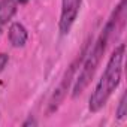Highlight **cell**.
I'll use <instances>...</instances> for the list:
<instances>
[{
	"label": "cell",
	"mask_w": 127,
	"mask_h": 127,
	"mask_svg": "<svg viewBox=\"0 0 127 127\" xmlns=\"http://www.w3.org/2000/svg\"><path fill=\"white\" fill-rule=\"evenodd\" d=\"M126 0H121L120 5L115 8V11L112 12L111 18L108 20L105 29L102 30V33L99 34L97 40L94 42L93 48L90 49V52L85 55L84 58V64H82V69L76 78V82H75V87H73V97H76L78 94H81L87 85L90 84L91 78L94 76L100 61L105 55V51L108 48V43L112 37L117 36L115 32H121L124 29V21H126Z\"/></svg>",
	"instance_id": "cell-1"
},
{
	"label": "cell",
	"mask_w": 127,
	"mask_h": 127,
	"mask_svg": "<svg viewBox=\"0 0 127 127\" xmlns=\"http://www.w3.org/2000/svg\"><path fill=\"white\" fill-rule=\"evenodd\" d=\"M124 54H126L124 43H120L112 51V54L106 63V67L103 70V75L100 76V79L96 84L94 91L90 97V111L91 112L100 111L106 105V102L109 100V97L112 96L115 88L118 87V84L121 81V73H123Z\"/></svg>",
	"instance_id": "cell-2"
},
{
	"label": "cell",
	"mask_w": 127,
	"mask_h": 127,
	"mask_svg": "<svg viewBox=\"0 0 127 127\" xmlns=\"http://www.w3.org/2000/svg\"><path fill=\"white\" fill-rule=\"evenodd\" d=\"M81 3L82 0H61V15H60L58 29L63 36L70 32L78 17V12L81 9Z\"/></svg>",
	"instance_id": "cell-3"
},
{
	"label": "cell",
	"mask_w": 127,
	"mask_h": 127,
	"mask_svg": "<svg viewBox=\"0 0 127 127\" xmlns=\"http://www.w3.org/2000/svg\"><path fill=\"white\" fill-rule=\"evenodd\" d=\"M75 66H76V63H73V64L69 67V72H66V75H64V78H63L61 84H60L58 88L55 90V93H54V96H52V100H51V111L57 109V106L60 105V102L63 100V97H64V94H66V91H67V88H69V84H70V81H72V78H73V73H75V70H76Z\"/></svg>",
	"instance_id": "cell-4"
},
{
	"label": "cell",
	"mask_w": 127,
	"mask_h": 127,
	"mask_svg": "<svg viewBox=\"0 0 127 127\" xmlns=\"http://www.w3.org/2000/svg\"><path fill=\"white\" fill-rule=\"evenodd\" d=\"M27 39H29V33H27L26 27L20 23H12L9 27V40H11L12 46L21 48L26 45Z\"/></svg>",
	"instance_id": "cell-5"
},
{
	"label": "cell",
	"mask_w": 127,
	"mask_h": 127,
	"mask_svg": "<svg viewBox=\"0 0 127 127\" xmlns=\"http://www.w3.org/2000/svg\"><path fill=\"white\" fill-rule=\"evenodd\" d=\"M17 14L15 0H0V24H6Z\"/></svg>",
	"instance_id": "cell-6"
},
{
	"label": "cell",
	"mask_w": 127,
	"mask_h": 127,
	"mask_svg": "<svg viewBox=\"0 0 127 127\" xmlns=\"http://www.w3.org/2000/svg\"><path fill=\"white\" fill-rule=\"evenodd\" d=\"M127 111H126V94L121 96V100H120V105H118V109H117V117L118 120H123L126 117Z\"/></svg>",
	"instance_id": "cell-7"
},
{
	"label": "cell",
	"mask_w": 127,
	"mask_h": 127,
	"mask_svg": "<svg viewBox=\"0 0 127 127\" xmlns=\"http://www.w3.org/2000/svg\"><path fill=\"white\" fill-rule=\"evenodd\" d=\"M8 61H9V57H8V54H5V52H0V72H2V70L6 67Z\"/></svg>",
	"instance_id": "cell-8"
},
{
	"label": "cell",
	"mask_w": 127,
	"mask_h": 127,
	"mask_svg": "<svg viewBox=\"0 0 127 127\" xmlns=\"http://www.w3.org/2000/svg\"><path fill=\"white\" fill-rule=\"evenodd\" d=\"M29 124H36V121H34V120H29V121L24 123V126H29Z\"/></svg>",
	"instance_id": "cell-9"
},
{
	"label": "cell",
	"mask_w": 127,
	"mask_h": 127,
	"mask_svg": "<svg viewBox=\"0 0 127 127\" xmlns=\"http://www.w3.org/2000/svg\"><path fill=\"white\" fill-rule=\"evenodd\" d=\"M17 2H20V3H23V5H26V3L29 2V0H17Z\"/></svg>",
	"instance_id": "cell-10"
}]
</instances>
